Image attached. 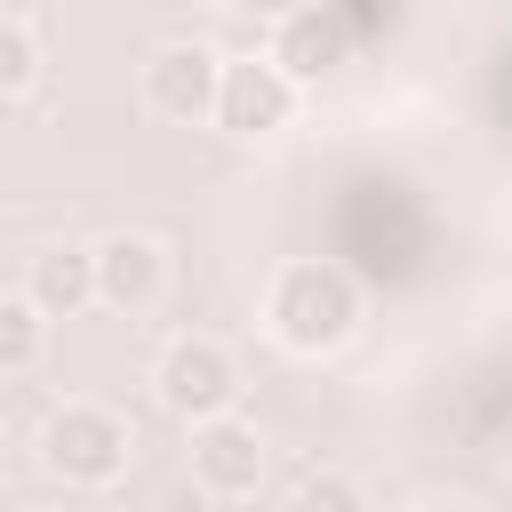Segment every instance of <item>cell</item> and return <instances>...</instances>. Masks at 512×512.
Instances as JSON below:
<instances>
[{
  "instance_id": "cell-1",
  "label": "cell",
  "mask_w": 512,
  "mask_h": 512,
  "mask_svg": "<svg viewBox=\"0 0 512 512\" xmlns=\"http://www.w3.org/2000/svg\"><path fill=\"white\" fill-rule=\"evenodd\" d=\"M264 336L288 360H328L360 336V280L328 256H296L264 288Z\"/></svg>"
},
{
  "instance_id": "cell-2",
  "label": "cell",
  "mask_w": 512,
  "mask_h": 512,
  "mask_svg": "<svg viewBox=\"0 0 512 512\" xmlns=\"http://www.w3.org/2000/svg\"><path fill=\"white\" fill-rule=\"evenodd\" d=\"M128 456H136V432L104 400H64L40 424V472L64 488H112L128 472Z\"/></svg>"
},
{
  "instance_id": "cell-3",
  "label": "cell",
  "mask_w": 512,
  "mask_h": 512,
  "mask_svg": "<svg viewBox=\"0 0 512 512\" xmlns=\"http://www.w3.org/2000/svg\"><path fill=\"white\" fill-rule=\"evenodd\" d=\"M152 392H160V408L192 432V424H216V416H232V400H240V360L216 344V336H176L160 360H152Z\"/></svg>"
},
{
  "instance_id": "cell-4",
  "label": "cell",
  "mask_w": 512,
  "mask_h": 512,
  "mask_svg": "<svg viewBox=\"0 0 512 512\" xmlns=\"http://www.w3.org/2000/svg\"><path fill=\"white\" fill-rule=\"evenodd\" d=\"M136 88H144V112H152V120H176V128L216 120V96H224V56H216L208 40H160V48L144 56Z\"/></svg>"
},
{
  "instance_id": "cell-5",
  "label": "cell",
  "mask_w": 512,
  "mask_h": 512,
  "mask_svg": "<svg viewBox=\"0 0 512 512\" xmlns=\"http://www.w3.org/2000/svg\"><path fill=\"white\" fill-rule=\"evenodd\" d=\"M296 80H288V64L264 48H248V56H224V96H216V128L224 136H240V144H264V136H280L288 120H296Z\"/></svg>"
},
{
  "instance_id": "cell-6",
  "label": "cell",
  "mask_w": 512,
  "mask_h": 512,
  "mask_svg": "<svg viewBox=\"0 0 512 512\" xmlns=\"http://www.w3.org/2000/svg\"><path fill=\"white\" fill-rule=\"evenodd\" d=\"M264 464H272V440H264L248 416L192 424V480H200V496L240 504V496H256V488H264Z\"/></svg>"
},
{
  "instance_id": "cell-7",
  "label": "cell",
  "mask_w": 512,
  "mask_h": 512,
  "mask_svg": "<svg viewBox=\"0 0 512 512\" xmlns=\"http://www.w3.org/2000/svg\"><path fill=\"white\" fill-rule=\"evenodd\" d=\"M96 296L112 312H128V320L152 312L168 296V248L152 232H104L96 240Z\"/></svg>"
},
{
  "instance_id": "cell-8",
  "label": "cell",
  "mask_w": 512,
  "mask_h": 512,
  "mask_svg": "<svg viewBox=\"0 0 512 512\" xmlns=\"http://www.w3.org/2000/svg\"><path fill=\"white\" fill-rule=\"evenodd\" d=\"M48 320H72V312H88V304H104L96 296V240L80 248V240H40L32 256H24V280H16Z\"/></svg>"
},
{
  "instance_id": "cell-9",
  "label": "cell",
  "mask_w": 512,
  "mask_h": 512,
  "mask_svg": "<svg viewBox=\"0 0 512 512\" xmlns=\"http://www.w3.org/2000/svg\"><path fill=\"white\" fill-rule=\"evenodd\" d=\"M40 72H48L40 24H32V8H8V24H0V96H8V112H24L40 96Z\"/></svg>"
},
{
  "instance_id": "cell-10",
  "label": "cell",
  "mask_w": 512,
  "mask_h": 512,
  "mask_svg": "<svg viewBox=\"0 0 512 512\" xmlns=\"http://www.w3.org/2000/svg\"><path fill=\"white\" fill-rule=\"evenodd\" d=\"M40 352H48V312L24 288H8L0 296V376H32Z\"/></svg>"
},
{
  "instance_id": "cell-11",
  "label": "cell",
  "mask_w": 512,
  "mask_h": 512,
  "mask_svg": "<svg viewBox=\"0 0 512 512\" xmlns=\"http://www.w3.org/2000/svg\"><path fill=\"white\" fill-rule=\"evenodd\" d=\"M272 56H280V64H288V80L304 88V80H320V72L336 64V24H328L320 8H304V16H288V24H280Z\"/></svg>"
},
{
  "instance_id": "cell-12",
  "label": "cell",
  "mask_w": 512,
  "mask_h": 512,
  "mask_svg": "<svg viewBox=\"0 0 512 512\" xmlns=\"http://www.w3.org/2000/svg\"><path fill=\"white\" fill-rule=\"evenodd\" d=\"M288 512H368V488L352 472H336V464H312V472H296Z\"/></svg>"
},
{
  "instance_id": "cell-13",
  "label": "cell",
  "mask_w": 512,
  "mask_h": 512,
  "mask_svg": "<svg viewBox=\"0 0 512 512\" xmlns=\"http://www.w3.org/2000/svg\"><path fill=\"white\" fill-rule=\"evenodd\" d=\"M224 8H240V16H272V24H288V16H304L312 0H224Z\"/></svg>"
},
{
  "instance_id": "cell-14",
  "label": "cell",
  "mask_w": 512,
  "mask_h": 512,
  "mask_svg": "<svg viewBox=\"0 0 512 512\" xmlns=\"http://www.w3.org/2000/svg\"><path fill=\"white\" fill-rule=\"evenodd\" d=\"M408 512H472V504H464V496H416Z\"/></svg>"
},
{
  "instance_id": "cell-15",
  "label": "cell",
  "mask_w": 512,
  "mask_h": 512,
  "mask_svg": "<svg viewBox=\"0 0 512 512\" xmlns=\"http://www.w3.org/2000/svg\"><path fill=\"white\" fill-rule=\"evenodd\" d=\"M504 464H512V440H504Z\"/></svg>"
}]
</instances>
